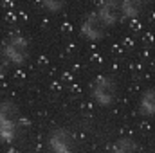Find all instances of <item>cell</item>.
Returning <instances> with one entry per match:
<instances>
[{
	"label": "cell",
	"instance_id": "obj_1",
	"mask_svg": "<svg viewBox=\"0 0 155 153\" xmlns=\"http://www.w3.org/2000/svg\"><path fill=\"white\" fill-rule=\"evenodd\" d=\"M2 50L11 67H25L33 58L31 41L22 33H9L2 41Z\"/></svg>",
	"mask_w": 155,
	"mask_h": 153
},
{
	"label": "cell",
	"instance_id": "obj_2",
	"mask_svg": "<svg viewBox=\"0 0 155 153\" xmlns=\"http://www.w3.org/2000/svg\"><path fill=\"white\" fill-rule=\"evenodd\" d=\"M20 133V110L13 101L0 103V142L11 144Z\"/></svg>",
	"mask_w": 155,
	"mask_h": 153
},
{
	"label": "cell",
	"instance_id": "obj_3",
	"mask_svg": "<svg viewBox=\"0 0 155 153\" xmlns=\"http://www.w3.org/2000/svg\"><path fill=\"white\" fill-rule=\"evenodd\" d=\"M90 99L101 108H108L117 101V83L110 76H97L90 85Z\"/></svg>",
	"mask_w": 155,
	"mask_h": 153
},
{
	"label": "cell",
	"instance_id": "obj_4",
	"mask_svg": "<svg viewBox=\"0 0 155 153\" xmlns=\"http://www.w3.org/2000/svg\"><path fill=\"white\" fill-rule=\"evenodd\" d=\"M45 148H47V153H74L76 139L71 130L54 128L45 137Z\"/></svg>",
	"mask_w": 155,
	"mask_h": 153
},
{
	"label": "cell",
	"instance_id": "obj_5",
	"mask_svg": "<svg viewBox=\"0 0 155 153\" xmlns=\"http://www.w3.org/2000/svg\"><path fill=\"white\" fill-rule=\"evenodd\" d=\"M79 36L87 41H99L107 36V27L99 20L97 13H88L79 22Z\"/></svg>",
	"mask_w": 155,
	"mask_h": 153
},
{
	"label": "cell",
	"instance_id": "obj_6",
	"mask_svg": "<svg viewBox=\"0 0 155 153\" xmlns=\"http://www.w3.org/2000/svg\"><path fill=\"white\" fill-rule=\"evenodd\" d=\"M97 16L99 20L105 24L107 29L117 25L121 20H123V13H121V5H119V0H103L97 7Z\"/></svg>",
	"mask_w": 155,
	"mask_h": 153
},
{
	"label": "cell",
	"instance_id": "obj_7",
	"mask_svg": "<svg viewBox=\"0 0 155 153\" xmlns=\"http://www.w3.org/2000/svg\"><path fill=\"white\" fill-rule=\"evenodd\" d=\"M139 114L143 117L155 115V88H146L139 97Z\"/></svg>",
	"mask_w": 155,
	"mask_h": 153
},
{
	"label": "cell",
	"instance_id": "obj_8",
	"mask_svg": "<svg viewBox=\"0 0 155 153\" xmlns=\"http://www.w3.org/2000/svg\"><path fill=\"white\" fill-rule=\"evenodd\" d=\"M143 4H144V0H119L123 18H126V20H137V16L143 11Z\"/></svg>",
	"mask_w": 155,
	"mask_h": 153
},
{
	"label": "cell",
	"instance_id": "obj_9",
	"mask_svg": "<svg viewBox=\"0 0 155 153\" xmlns=\"http://www.w3.org/2000/svg\"><path fill=\"white\" fill-rule=\"evenodd\" d=\"M110 153H139V144L132 137H121L110 148Z\"/></svg>",
	"mask_w": 155,
	"mask_h": 153
},
{
	"label": "cell",
	"instance_id": "obj_10",
	"mask_svg": "<svg viewBox=\"0 0 155 153\" xmlns=\"http://www.w3.org/2000/svg\"><path fill=\"white\" fill-rule=\"evenodd\" d=\"M40 5L49 15H60L67 7V0H40Z\"/></svg>",
	"mask_w": 155,
	"mask_h": 153
},
{
	"label": "cell",
	"instance_id": "obj_11",
	"mask_svg": "<svg viewBox=\"0 0 155 153\" xmlns=\"http://www.w3.org/2000/svg\"><path fill=\"white\" fill-rule=\"evenodd\" d=\"M9 67H11V65H9V61H7V58H5V54H4V50H2V45H0V77L7 72Z\"/></svg>",
	"mask_w": 155,
	"mask_h": 153
}]
</instances>
